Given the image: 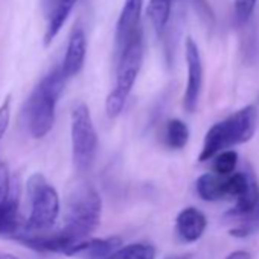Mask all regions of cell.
Listing matches in <instances>:
<instances>
[{
	"label": "cell",
	"instance_id": "obj_12",
	"mask_svg": "<svg viewBox=\"0 0 259 259\" xmlns=\"http://www.w3.org/2000/svg\"><path fill=\"white\" fill-rule=\"evenodd\" d=\"M78 0H49V25L45 32V46H49L64 26Z\"/></svg>",
	"mask_w": 259,
	"mask_h": 259
},
{
	"label": "cell",
	"instance_id": "obj_25",
	"mask_svg": "<svg viewBox=\"0 0 259 259\" xmlns=\"http://www.w3.org/2000/svg\"><path fill=\"white\" fill-rule=\"evenodd\" d=\"M0 259H20V257H17V256H14L11 253H2V251H0Z\"/></svg>",
	"mask_w": 259,
	"mask_h": 259
},
{
	"label": "cell",
	"instance_id": "obj_13",
	"mask_svg": "<svg viewBox=\"0 0 259 259\" xmlns=\"http://www.w3.org/2000/svg\"><path fill=\"white\" fill-rule=\"evenodd\" d=\"M197 194L204 201H217L224 197L226 194V179L218 174H203L197 180Z\"/></svg>",
	"mask_w": 259,
	"mask_h": 259
},
{
	"label": "cell",
	"instance_id": "obj_14",
	"mask_svg": "<svg viewBox=\"0 0 259 259\" xmlns=\"http://www.w3.org/2000/svg\"><path fill=\"white\" fill-rule=\"evenodd\" d=\"M171 4H172L171 0H150L148 19L159 37L165 32L168 26L169 14H171Z\"/></svg>",
	"mask_w": 259,
	"mask_h": 259
},
{
	"label": "cell",
	"instance_id": "obj_17",
	"mask_svg": "<svg viewBox=\"0 0 259 259\" xmlns=\"http://www.w3.org/2000/svg\"><path fill=\"white\" fill-rule=\"evenodd\" d=\"M238 221H239V224L230 230V235L235 238H245V236L251 235L259 226V203L250 213H247L245 217H242Z\"/></svg>",
	"mask_w": 259,
	"mask_h": 259
},
{
	"label": "cell",
	"instance_id": "obj_20",
	"mask_svg": "<svg viewBox=\"0 0 259 259\" xmlns=\"http://www.w3.org/2000/svg\"><path fill=\"white\" fill-rule=\"evenodd\" d=\"M13 191V182L10 168L5 162H0V206H2Z\"/></svg>",
	"mask_w": 259,
	"mask_h": 259
},
{
	"label": "cell",
	"instance_id": "obj_24",
	"mask_svg": "<svg viewBox=\"0 0 259 259\" xmlns=\"http://www.w3.org/2000/svg\"><path fill=\"white\" fill-rule=\"evenodd\" d=\"M226 259H251V254L244 250H236V251L230 253Z\"/></svg>",
	"mask_w": 259,
	"mask_h": 259
},
{
	"label": "cell",
	"instance_id": "obj_19",
	"mask_svg": "<svg viewBox=\"0 0 259 259\" xmlns=\"http://www.w3.org/2000/svg\"><path fill=\"white\" fill-rule=\"evenodd\" d=\"M250 174L245 172H236L226 179V194L229 197H235L236 200L248 189L250 185Z\"/></svg>",
	"mask_w": 259,
	"mask_h": 259
},
{
	"label": "cell",
	"instance_id": "obj_1",
	"mask_svg": "<svg viewBox=\"0 0 259 259\" xmlns=\"http://www.w3.org/2000/svg\"><path fill=\"white\" fill-rule=\"evenodd\" d=\"M66 75L60 67H54L32 90L25 108V123L34 139H41L51 133L55 122V107L64 90Z\"/></svg>",
	"mask_w": 259,
	"mask_h": 259
},
{
	"label": "cell",
	"instance_id": "obj_3",
	"mask_svg": "<svg viewBox=\"0 0 259 259\" xmlns=\"http://www.w3.org/2000/svg\"><path fill=\"white\" fill-rule=\"evenodd\" d=\"M102 200L87 183L78 185L67 198V210L61 230L76 244L90 238L101 223Z\"/></svg>",
	"mask_w": 259,
	"mask_h": 259
},
{
	"label": "cell",
	"instance_id": "obj_8",
	"mask_svg": "<svg viewBox=\"0 0 259 259\" xmlns=\"http://www.w3.org/2000/svg\"><path fill=\"white\" fill-rule=\"evenodd\" d=\"M142 8L144 0H125L116 25V41L120 49L141 29L139 22L142 16Z\"/></svg>",
	"mask_w": 259,
	"mask_h": 259
},
{
	"label": "cell",
	"instance_id": "obj_7",
	"mask_svg": "<svg viewBox=\"0 0 259 259\" xmlns=\"http://www.w3.org/2000/svg\"><path fill=\"white\" fill-rule=\"evenodd\" d=\"M185 55L188 64V85L183 96V105L189 113H192L198 105V99L203 87V63H201L200 49L191 37L186 38Z\"/></svg>",
	"mask_w": 259,
	"mask_h": 259
},
{
	"label": "cell",
	"instance_id": "obj_18",
	"mask_svg": "<svg viewBox=\"0 0 259 259\" xmlns=\"http://www.w3.org/2000/svg\"><path fill=\"white\" fill-rule=\"evenodd\" d=\"M236 163H238V153L233 150H226L215 157L213 172L221 177H227L229 174H232L235 171Z\"/></svg>",
	"mask_w": 259,
	"mask_h": 259
},
{
	"label": "cell",
	"instance_id": "obj_4",
	"mask_svg": "<svg viewBox=\"0 0 259 259\" xmlns=\"http://www.w3.org/2000/svg\"><path fill=\"white\" fill-rule=\"evenodd\" d=\"M26 188L31 201V213L22 230L28 233L49 232L60 215L58 192L40 172H35L29 177Z\"/></svg>",
	"mask_w": 259,
	"mask_h": 259
},
{
	"label": "cell",
	"instance_id": "obj_23",
	"mask_svg": "<svg viewBox=\"0 0 259 259\" xmlns=\"http://www.w3.org/2000/svg\"><path fill=\"white\" fill-rule=\"evenodd\" d=\"M11 120V96H7L5 101L0 104V141L4 139Z\"/></svg>",
	"mask_w": 259,
	"mask_h": 259
},
{
	"label": "cell",
	"instance_id": "obj_15",
	"mask_svg": "<svg viewBox=\"0 0 259 259\" xmlns=\"http://www.w3.org/2000/svg\"><path fill=\"white\" fill-rule=\"evenodd\" d=\"M189 141V128L180 119H171L166 125V144L172 150H182Z\"/></svg>",
	"mask_w": 259,
	"mask_h": 259
},
{
	"label": "cell",
	"instance_id": "obj_5",
	"mask_svg": "<svg viewBox=\"0 0 259 259\" xmlns=\"http://www.w3.org/2000/svg\"><path fill=\"white\" fill-rule=\"evenodd\" d=\"M72 157L79 172H85L93 165L98 150V135L84 102H76L72 108Z\"/></svg>",
	"mask_w": 259,
	"mask_h": 259
},
{
	"label": "cell",
	"instance_id": "obj_2",
	"mask_svg": "<svg viewBox=\"0 0 259 259\" xmlns=\"http://www.w3.org/2000/svg\"><path fill=\"white\" fill-rule=\"evenodd\" d=\"M257 126V111L253 105H247L226 120L215 123L206 133L201 153L198 156L200 162L210 160L220 153L226 151L224 148L235 147L238 144L248 142Z\"/></svg>",
	"mask_w": 259,
	"mask_h": 259
},
{
	"label": "cell",
	"instance_id": "obj_10",
	"mask_svg": "<svg viewBox=\"0 0 259 259\" xmlns=\"http://www.w3.org/2000/svg\"><path fill=\"white\" fill-rule=\"evenodd\" d=\"M122 245V239L119 236H110V238H89L75 247L67 253V256H76L82 254L89 259H107L113 253H116Z\"/></svg>",
	"mask_w": 259,
	"mask_h": 259
},
{
	"label": "cell",
	"instance_id": "obj_11",
	"mask_svg": "<svg viewBox=\"0 0 259 259\" xmlns=\"http://www.w3.org/2000/svg\"><path fill=\"white\" fill-rule=\"evenodd\" d=\"M207 220L204 213L195 207L183 209L176 220V229L179 236L186 242H195L200 239L206 230Z\"/></svg>",
	"mask_w": 259,
	"mask_h": 259
},
{
	"label": "cell",
	"instance_id": "obj_26",
	"mask_svg": "<svg viewBox=\"0 0 259 259\" xmlns=\"http://www.w3.org/2000/svg\"><path fill=\"white\" fill-rule=\"evenodd\" d=\"M176 259H185V257H176Z\"/></svg>",
	"mask_w": 259,
	"mask_h": 259
},
{
	"label": "cell",
	"instance_id": "obj_16",
	"mask_svg": "<svg viewBox=\"0 0 259 259\" xmlns=\"http://www.w3.org/2000/svg\"><path fill=\"white\" fill-rule=\"evenodd\" d=\"M156 248L150 244H130L120 247L107 259H154Z\"/></svg>",
	"mask_w": 259,
	"mask_h": 259
},
{
	"label": "cell",
	"instance_id": "obj_21",
	"mask_svg": "<svg viewBox=\"0 0 259 259\" xmlns=\"http://www.w3.org/2000/svg\"><path fill=\"white\" fill-rule=\"evenodd\" d=\"M257 0H235V19L238 23H245L254 11Z\"/></svg>",
	"mask_w": 259,
	"mask_h": 259
},
{
	"label": "cell",
	"instance_id": "obj_9",
	"mask_svg": "<svg viewBox=\"0 0 259 259\" xmlns=\"http://www.w3.org/2000/svg\"><path fill=\"white\" fill-rule=\"evenodd\" d=\"M85 52H87L85 34H84L82 28H75L70 34L67 49L64 54V60L61 64V69L67 79L81 72L84 61H85Z\"/></svg>",
	"mask_w": 259,
	"mask_h": 259
},
{
	"label": "cell",
	"instance_id": "obj_6",
	"mask_svg": "<svg viewBox=\"0 0 259 259\" xmlns=\"http://www.w3.org/2000/svg\"><path fill=\"white\" fill-rule=\"evenodd\" d=\"M144 63V40L141 29L120 49L116 70V87L111 90L122 98H128Z\"/></svg>",
	"mask_w": 259,
	"mask_h": 259
},
{
	"label": "cell",
	"instance_id": "obj_22",
	"mask_svg": "<svg viewBox=\"0 0 259 259\" xmlns=\"http://www.w3.org/2000/svg\"><path fill=\"white\" fill-rule=\"evenodd\" d=\"M125 102H126L125 98L116 95L114 92H110V95L107 96V101H105V111H107V116L111 117V119L117 117V116L122 113V110H123V107H125Z\"/></svg>",
	"mask_w": 259,
	"mask_h": 259
}]
</instances>
